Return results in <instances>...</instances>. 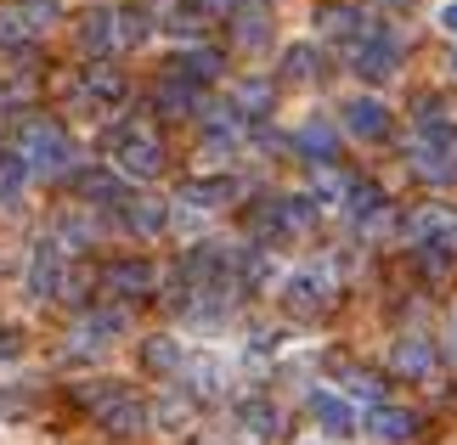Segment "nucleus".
<instances>
[{"label":"nucleus","mask_w":457,"mask_h":445,"mask_svg":"<svg viewBox=\"0 0 457 445\" xmlns=\"http://www.w3.org/2000/svg\"><path fill=\"white\" fill-rule=\"evenodd\" d=\"M113 169L125 181H153L164 169V147H158V136L147 124H119L113 130Z\"/></svg>","instance_id":"nucleus-1"},{"label":"nucleus","mask_w":457,"mask_h":445,"mask_svg":"<svg viewBox=\"0 0 457 445\" xmlns=\"http://www.w3.org/2000/svg\"><path fill=\"white\" fill-rule=\"evenodd\" d=\"M412 169L429 181H457V124H418Z\"/></svg>","instance_id":"nucleus-2"},{"label":"nucleus","mask_w":457,"mask_h":445,"mask_svg":"<svg viewBox=\"0 0 457 445\" xmlns=\"http://www.w3.org/2000/svg\"><path fill=\"white\" fill-rule=\"evenodd\" d=\"M23 164L29 175H68V164H74V141H68L62 124H29L23 130Z\"/></svg>","instance_id":"nucleus-3"},{"label":"nucleus","mask_w":457,"mask_h":445,"mask_svg":"<svg viewBox=\"0 0 457 445\" xmlns=\"http://www.w3.org/2000/svg\"><path fill=\"white\" fill-rule=\"evenodd\" d=\"M68 248L57 237H40L29 254V271H23V293L29 299H62L68 293Z\"/></svg>","instance_id":"nucleus-4"},{"label":"nucleus","mask_w":457,"mask_h":445,"mask_svg":"<svg viewBox=\"0 0 457 445\" xmlns=\"http://www.w3.org/2000/svg\"><path fill=\"white\" fill-rule=\"evenodd\" d=\"M350 68H356V79H367V85L395 79V68H401V40H395L390 29H373V34H367V40L356 45Z\"/></svg>","instance_id":"nucleus-5"},{"label":"nucleus","mask_w":457,"mask_h":445,"mask_svg":"<svg viewBox=\"0 0 457 445\" xmlns=\"http://www.w3.org/2000/svg\"><path fill=\"white\" fill-rule=\"evenodd\" d=\"M283 305L294 316H316V310H328L333 305V276L328 271H316V265H300V271H288L283 276Z\"/></svg>","instance_id":"nucleus-6"},{"label":"nucleus","mask_w":457,"mask_h":445,"mask_svg":"<svg viewBox=\"0 0 457 445\" xmlns=\"http://www.w3.org/2000/svg\"><path fill=\"white\" fill-rule=\"evenodd\" d=\"M311 423L322 429L328 440H350V434H361V417H356V406H350V395H339V389H311Z\"/></svg>","instance_id":"nucleus-7"},{"label":"nucleus","mask_w":457,"mask_h":445,"mask_svg":"<svg viewBox=\"0 0 457 445\" xmlns=\"http://www.w3.org/2000/svg\"><path fill=\"white\" fill-rule=\"evenodd\" d=\"M339 124L356 141H384L390 136V108L378 96H350V102H339Z\"/></svg>","instance_id":"nucleus-8"},{"label":"nucleus","mask_w":457,"mask_h":445,"mask_svg":"<svg viewBox=\"0 0 457 445\" xmlns=\"http://www.w3.org/2000/svg\"><path fill=\"white\" fill-rule=\"evenodd\" d=\"M237 175H198V181H181V192H175V203L181 209H220V203H232L237 198Z\"/></svg>","instance_id":"nucleus-9"},{"label":"nucleus","mask_w":457,"mask_h":445,"mask_svg":"<svg viewBox=\"0 0 457 445\" xmlns=\"http://www.w3.org/2000/svg\"><path fill=\"white\" fill-rule=\"evenodd\" d=\"M361 434L367 440H378V445H401V440H412L418 434V417L407 412V406H373V412H367V423H361Z\"/></svg>","instance_id":"nucleus-10"},{"label":"nucleus","mask_w":457,"mask_h":445,"mask_svg":"<svg viewBox=\"0 0 457 445\" xmlns=\"http://www.w3.org/2000/svg\"><path fill=\"white\" fill-rule=\"evenodd\" d=\"M153 282H158V271L147 260H113L102 271V288L119 293V299H142V293H153Z\"/></svg>","instance_id":"nucleus-11"},{"label":"nucleus","mask_w":457,"mask_h":445,"mask_svg":"<svg viewBox=\"0 0 457 445\" xmlns=\"http://www.w3.org/2000/svg\"><path fill=\"white\" fill-rule=\"evenodd\" d=\"M294 147H300L305 158H316V164H328V158L339 152V124H333L328 113H311L300 130H294Z\"/></svg>","instance_id":"nucleus-12"},{"label":"nucleus","mask_w":457,"mask_h":445,"mask_svg":"<svg viewBox=\"0 0 457 445\" xmlns=\"http://www.w3.org/2000/svg\"><path fill=\"white\" fill-rule=\"evenodd\" d=\"M390 367L401 372V378H429V372H435V344H429V338H418V333L395 338V350H390Z\"/></svg>","instance_id":"nucleus-13"},{"label":"nucleus","mask_w":457,"mask_h":445,"mask_svg":"<svg viewBox=\"0 0 457 445\" xmlns=\"http://www.w3.org/2000/svg\"><path fill=\"white\" fill-rule=\"evenodd\" d=\"M96 417H102V429H113V434H136V429H147V417H153V412H147V406L125 389V395H119L113 406H102Z\"/></svg>","instance_id":"nucleus-14"},{"label":"nucleus","mask_w":457,"mask_h":445,"mask_svg":"<svg viewBox=\"0 0 457 445\" xmlns=\"http://www.w3.org/2000/svg\"><path fill=\"white\" fill-rule=\"evenodd\" d=\"M170 74H175V85H187V91H192V85H209V79H215L220 74V57H215V51H181V57H175L170 62Z\"/></svg>","instance_id":"nucleus-15"},{"label":"nucleus","mask_w":457,"mask_h":445,"mask_svg":"<svg viewBox=\"0 0 457 445\" xmlns=\"http://www.w3.org/2000/svg\"><path fill=\"white\" fill-rule=\"evenodd\" d=\"M322 34L328 40H345V45H361L373 29H367V17L356 6H333V12H322Z\"/></svg>","instance_id":"nucleus-16"},{"label":"nucleus","mask_w":457,"mask_h":445,"mask_svg":"<svg viewBox=\"0 0 457 445\" xmlns=\"http://www.w3.org/2000/svg\"><path fill=\"white\" fill-rule=\"evenodd\" d=\"M384 209H390V198H384L378 186H367V181H356V186H345V215H350V220L373 226V220H384Z\"/></svg>","instance_id":"nucleus-17"},{"label":"nucleus","mask_w":457,"mask_h":445,"mask_svg":"<svg viewBox=\"0 0 457 445\" xmlns=\"http://www.w3.org/2000/svg\"><path fill=\"white\" fill-rule=\"evenodd\" d=\"M277 423H283V412H277L271 400H243V406H237V429L249 434V440H271Z\"/></svg>","instance_id":"nucleus-18"},{"label":"nucleus","mask_w":457,"mask_h":445,"mask_svg":"<svg viewBox=\"0 0 457 445\" xmlns=\"http://www.w3.org/2000/svg\"><path fill=\"white\" fill-rule=\"evenodd\" d=\"M29 164H23V152H0V203L6 209H17L23 203V192H29Z\"/></svg>","instance_id":"nucleus-19"},{"label":"nucleus","mask_w":457,"mask_h":445,"mask_svg":"<svg viewBox=\"0 0 457 445\" xmlns=\"http://www.w3.org/2000/svg\"><path fill=\"white\" fill-rule=\"evenodd\" d=\"M119 215H125V226H130V231L153 237V231H164L170 209H164V203H153V198H125V203H119Z\"/></svg>","instance_id":"nucleus-20"},{"label":"nucleus","mask_w":457,"mask_h":445,"mask_svg":"<svg viewBox=\"0 0 457 445\" xmlns=\"http://www.w3.org/2000/svg\"><path fill=\"white\" fill-rule=\"evenodd\" d=\"M113 333H125V310H96V316H85V322L74 327V338H79V344H91V350L113 344Z\"/></svg>","instance_id":"nucleus-21"},{"label":"nucleus","mask_w":457,"mask_h":445,"mask_svg":"<svg viewBox=\"0 0 457 445\" xmlns=\"http://www.w3.org/2000/svg\"><path fill=\"white\" fill-rule=\"evenodd\" d=\"M113 40H119V17L113 12H91V17H85V29H79L85 51H108Z\"/></svg>","instance_id":"nucleus-22"},{"label":"nucleus","mask_w":457,"mask_h":445,"mask_svg":"<svg viewBox=\"0 0 457 445\" xmlns=\"http://www.w3.org/2000/svg\"><path fill=\"white\" fill-rule=\"evenodd\" d=\"M142 361H147L153 372H181V367H187V350H181V338H147Z\"/></svg>","instance_id":"nucleus-23"},{"label":"nucleus","mask_w":457,"mask_h":445,"mask_svg":"<svg viewBox=\"0 0 457 445\" xmlns=\"http://www.w3.org/2000/svg\"><path fill=\"white\" fill-rule=\"evenodd\" d=\"M79 192L96 198V203H125V175H119V169H96V175L79 181Z\"/></svg>","instance_id":"nucleus-24"},{"label":"nucleus","mask_w":457,"mask_h":445,"mask_svg":"<svg viewBox=\"0 0 457 445\" xmlns=\"http://www.w3.org/2000/svg\"><path fill=\"white\" fill-rule=\"evenodd\" d=\"M85 96H91V108H108V102L125 96V79H119L113 68H91V74H85Z\"/></svg>","instance_id":"nucleus-25"},{"label":"nucleus","mask_w":457,"mask_h":445,"mask_svg":"<svg viewBox=\"0 0 457 445\" xmlns=\"http://www.w3.org/2000/svg\"><path fill=\"white\" fill-rule=\"evenodd\" d=\"M17 23H23V34H46L51 23H57V0H23V6H12Z\"/></svg>","instance_id":"nucleus-26"},{"label":"nucleus","mask_w":457,"mask_h":445,"mask_svg":"<svg viewBox=\"0 0 457 445\" xmlns=\"http://www.w3.org/2000/svg\"><path fill=\"white\" fill-rule=\"evenodd\" d=\"M283 74H288V79H311V74H316V51H311V45H288V51H283Z\"/></svg>","instance_id":"nucleus-27"},{"label":"nucleus","mask_w":457,"mask_h":445,"mask_svg":"<svg viewBox=\"0 0 457 445\" xmlns=\"http://www.w3.org/2000/svg\"><path fill=\"white\" fill-rule=\"evenodd\" d=\"M237 40L243 45H266V17H237Z\"/></svg>","instance_id":"nucleus-28"},{"label":"nucleus","mask_w":457,"mask_h":445,"mask_svg":"<svg viewBox=\"0 0 457 445\" xmlns=\"http://www.w3.org/2000/svg\"><path fill=\"white\" fill-rule=\"evenodd\" d=\"M350 395H367V400H378V378H373V372H350Z\"/></svg>","instance_id":"nucleus-29"},{"label":"nucleus","mask_w":457,"mask_h":445,"mask_svg":"<svg viewBox=\"0 0 457 445\" xmlns=\"http://www.w3.org/2000/svg\"><path fill=\"white\" fill-rule=\"evenodd\" d=\"M17 355H23V338H17L12 327H0V367H12Z\"/></svg>","instance_id":"nucleus-30"},{"label":"nucleus","mask_w":457,"mask_h":445,"mask_svg":"<svg viewBox=\"0 0 457 445\" xmlns=\"http://www.w3.org/2000/svg\"><path fill=\"white\" fill-rule=\"evenodd\" d=\"M0 40H6V45H17V40H29V34H23V23H17V12H12V6L0 12Z\"/></svg>","instance_id":"nucleus-31"},{"label":"nucleus","mask_w":457,"mask_h":445,"mask_svg":"<svg viewBox=\"0 0 457 445\" xmlns=\"http://www.w3.org/2000/svg\"><path fill=\"white\" fill-rule=\"evenodd\" d=\"M435 23H441V29L452 34V40H457V0H446V6H441V17H435Z\"/></svg>","instance_id":"nucleus-32"},{"label":"nucleus","mask_w":457,"mask_h":445,"mask_svg":"<svg viewBox=\"0 0 457 445\" xmlns=\"http://www.w3.org/2000/svg\"><path fill=\"white\" fill-rule=\"evenodd\" d=\"M452 333H457V310H452Z\"/></svg>","instance_id":"nucleus-33"},{"label":"nucleus","mask_w":457,"mask_h":445,"mask_svg":"<svg viewBox=\"0 0 457 445\" xmlns=\"http://www.w3.org/2000/svg\"><path fill=\"white\" fill-rule=\"evenodd\" d=\"M384 6H401V0H384Z\"/></svg>","instance_id":"nucleus-34"},{"label":"nucleus","mask_w":457,"mask_h":445,"mask_svg":"<svg viewBox=\"0 0 457 445\" xmlns=\"http://www.w3.org/2000/svg\"><path fill=\"white\" fill-rule=\"evenodd\" d=\"M452 74H457V57H452Z\"/></svg>","instance_id":"nucleus-35"}]
</instances>
